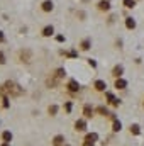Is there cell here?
Segmentation results:
<instances>
[{
  "mask_svg": "<svg viewBox=\"0 0 144 146\" xmlns=\"http://www.w3.org/2000/svg\"><path fill=\"white\" fill-rule=\"evenodd\" d=\"M2 92H3V94H7V95L17 97V95H20V94H22V88H20L17 83H14V82H5V83H3V87H2Z\"/></svg>",
  "mask_w": 144,
  "mask_h": 146,
  "instance_id": "6da1fadb",
  "label": "cell"
},
{
  "mask_svg": "<svg viewBox=\"0 0 144 146\" xmlns=\"http://www.w3.org/2000/svg\"><path fill=\"white\" fill-rule=\"evenodd\" d=\"M126 87H127V82H126V80H122V78H117V80H115V88L124 90Z\"/></svg>",
  "mask_w": 144,
  "mask_h": 146,
  "instance_id": "7a4b0ae2",
  "label": "cell"
},
{
  "mask_svg": "<svg viewBox=\"0 0 144 146\" xmlns=\"http://www.w3.org/2000/svg\"><path fill=\"white\" fill-rule=\"evenodd\" d=\"M75 129H76V131H85V129H87V124H85V121H83V119L76 121V122H75Z\"/></svg>",
  "mask_w": 144,
  "mask_h": 146,
  "instance_id": "3957f363",
  "label": "cell"
},
{
  "mask_svg": "<svg viewBox=\"0 0 144 146\" xmlns=\"http://www.w3.org/2000/svg\"><path fill=\"white\" fill-rule=\"evenodd\" d=\"M41 7H42L44 12H51V10H53V2H51V0H46V2H42Z\"/></svg>",
  "mask_w": 144,
  "mask_h": 146,
  "instance_id": "277c9868",
  "label": "cell"
},
{
  "mask_svg": "<svg viewBox=\"0 0 144 146\" xmlns=\"http://www.w3.org/2000/svg\"><path fill=\"white\" fill-rule=\"evenodd\" d=\"M53 33H54V27H53V26H46V27L42 29V36H46V37L53 36Z\"/></svg>",
  "mask_w": 144,
  "mask_h": 146,
  "instance_id": "5b68a950",
  "label": "cell"
},
{
  "mask_svg": "<svg viewBox=\"0 0 144 146\" xmlns=\"http://www.w3.org/2000/svg\"><path fill=\"white\" fill-rule=\"evenodd\" d=\"M105 87H107V83H105L104 80H97V82H95V88H97V90L102 92V90H105Z\"/></svg>",
  "mask_w": 144,
  "mask_h": 146,
  "instance_id": "8992f818",
  "label": "cell"
},
{
  "mask_svg": "<svg viewBox=\"0 0 144 146\" xmlns=\"http://www.w3.org/2000/svg\"><path fill=\"white\" fill-rule=\"evenodd\" d=\"M63 141H65V138H63L61 134H58V136H54L53 145H54V146H61V145H63Z\"/></svg>",
  "mask_w": 144,
  "mask_h": 146,
  "instance_id": "52a82bcc",
  "label": "cell"
},
{
  "mask_svg": "<svg viewBox=\"0 0 144 146\" xmlns=\"http://www.w3.org/2000/svg\"><path fill=\"white\" fill-rule=\"evenodd\" d=\"M126 26H127V29H134L136 27V21L132 17H127L126 19Z\"/></svg>",
  "mask_w": 144,
  "mask_h": 146,
  "instance_id": "ba28073f",
  "label": "cell"
},
{
  "mask_svg": "<svg viewBox=\"0 0 144 146\" xmlns=\"http://www.w3.org/2000/svg\"><path fill=\"white\" fill-rule=\"evenodd\" d=\"M68 88H70L71 92H78V90H80V85H78V83H76L75 80H71V82L68 83Z\"/></svg>",
  "mask_w": 144,
  "mask_h": 146,
  "instance_id": "9c48e42d",
  "label": "cell"
},
{
  "mask_svg": "<svg viewBox=\"0 0 144 146\" xmlns=\"http://www.w3.org/2000/svg\"><path fill=\"white\" fill-rule=\"evenodd\" d=\"M83 114H85V117H92V115H93V109H92L90 106H85V107H83Z\"/></svg>",
  "mask_w": 144,
  "mask_h": 146,
  "instance_id": "30bf717a",
  "label": "cell"
},
{
  "mask_svg": "<svg viewBox=\"0 0 144 146\" xmlns=\"http://www.w3.org/2000/svg\"><path fill=\"white\" fill-rule=\"evenodd\" d=\"M107 99H108V102H110L114 107H117V106H119V100H117V99H115L112 94H107Z\"/></svg>",
  "mask_w": 144,
  "mask_h": 146,
  "instance_id": "8fae6325",
  "label": "cell"
},
{
  "mask_svg": "<svg viewBox=\"0 0 144 146\" xmlns=\"http://www.w3.org/2000/svg\"><path fill=\"white\" fill-rule=\"evenodd\" d=\"M98 9H100V10H108V9H110V3H108L107 0H102V2L98 3Z\"/></svg>",
  "mask_w": 144,
  "mask_h": 146,
  "instance_id": "7c38bea8",
  "label": "cell"
},
{
  "mask_svg": "<svg viewBox=\"0 0 144 146\" xmlns=\"http://www.w3.org/2000/svg\"><path fill=\"white\" fill-rule=\"evenodd\" d=\"M97 133H90V134H87V138H85V141H92V143H95L97 141Z\"/></svg>",
  "mask_w": 144,
  "mask_h": 146,
  "instance_id": "4fadbf2b",
  "label": "cell"
},
{
  "mask_svg": "<svg viewBox=\"0 0 144 146\" xmlns=\"http://www.w3.org/2000/svg\"><path fill=\"white\" fill-rule=\"evenodd\" d=\"M122 72H124V68H122V66L119 65V66H115V68H114L112 75H114V76H120V75H122Z\"/></svg>",
  "mask_w": 144,
  "mask_h": 146,
  "instance_id": "5bb4252c",
  "label": "cell"
},
{
  "mask_svg": "<svg viewBox=\"0 0 144 146\" xmlns=\"http://www.w3.org/2000/svg\"><path fill=\"white\" fill-rule=\"evenodd\" d=\"M2 138H3V141H5V143H9V141L12 139V133H10V131H5V133L2 134Z\"/></svg>",
  "mask_w": 144,
  "mask_h": 146,
  "instance_id": "9a60e30c",
  "label": "cell"
},
{
  "mask_svg": "<svg viewBox=\"0 0 144 146\" xmlns=\"http://www.w3.org/2000/svg\"><path fill=\"white\" fill-rule=\"evenodd\" d=\"M122 3H124V5H126L127 9H132V7L136 5V0H124Z\"/></svg>",
  "mask_w": 144,
  "mask_h": 146,
  "instance_id": "2e32d148",
  "label": "cell"
},
{
  "mask_svg": "<svg viewBox=\"0 0 144 146\" xmlns=\"http://www.w3.org/2000/svg\"><path fill=\"white\" fill-rule=\"evenodd\" d=\"M120 127H122V124H120V121H114V127H112V129H114V131L117 133V131H120Z\"/></svg>",
  "mask_w": 144,
  "mask_h": 146,
  "instance_id": "e0dca14e",
  "label": "cell"
},
{
  "mask_svg": "<svg viewBox=\"0 0 144 146\" xmlns=\"http://www.w3.org/2000/svg\"><path fill=\"white\" fill-rule=\"evenodd\" d=\"M81 49H85V51L90 49V41H88V39H85V41L81 42Z\"/></svg>",
  "mask_w": 144,
  "mask_h": 146,
  "instance_id": "ac0fdd59",
  "label": "cell"
},
{
  "mask_svg": "<svg viewBox=\"0 0 144 146\" xmlns=\"http://www.w3.org/2000/svg\"><path fill=\"white\" fill-rule=\"evenodd\" d=\"M131 133H132V134H139V126H137V124H132V126H131Z\"/></svg>",
  "mask_w": 144,
  "mask_h": 146,
  "instance_id": "d6986e66",
  "label": "cell"
},
{
  "mask_svg": "<svg viewBox=\"0 0 144 146\" xmlns=\"http://www.w3.org/2000/svg\"><path fill=\"white\" fill-rule=\"evenodd\" d=\"M48 112H49L51 115H54V114L58 112V107H56V106H49V109H48Z\"/></svg>",
  "mask_w": 144,
  "mask_h": 146,
  "instance_id": "ffe728a7",
  "label": "cell"
},
{
  "mask_svg": "<svg viewBox=\"0 0 144 146\" xmlns=\"http://www.w3.org/2000/svg\"><path fill=\"white\" fill-rule=\"evenodd\" d=\"M98 112H100L102 115H108V112H107V109H105V107H98Z\"/></svg>",
  "mask_w": 144,
  "mask_h": 146,
  "instance_id": "44dd1931",
  "label": "cell"
},
{
  "mask_svg": "<svg viewBox=\"0 0 144 146\" xmlns=\"http://www.w3.org/2000/svg\"><path fill=\"white\" fill-rule=\"evenodd\" d=\"M5 63V56H3V53H0V65H3Z\"/></svg>",
  "mask_w": 144,
  "mask_h": 146,
  "instance_id": "7402d4cb",
  "label": "cell"
},
{
  "mask_svg": "<svg viewBox=\"0 0 144 146\" xmlns=\"http://www.w3.org/2000/svg\"><path fill=\"white\" fill-rule=\"evenodd\" d=\"M65 109H66V110H68V112H70V110H71V102H68V104L65 106Z\"/></svg>",
  "mask_w": 144,
  "mask_h": 146,
  "instance_id": "603a6c76",
  "label": "cell"
},
{
  "mask_svg": "<svg viewBox=\"0 0 144 146\" xmlns=\"http://www.w3.org/2000/svg\"><path fill=\"white\" fill-rule=\"evenodd\" d=\"M95 145V143H92V141H85V143H83V146H93Z\"/></svg>",
  "mask_w": 144,
  "mask_h": 146,
  "instance_id": "cb8c5ba5",
  "label": "cell"
},
{
  "mask_svg": "<svg viewBox=\"0 0 144 146\" xmlns=\"http://www.w3.org/2000/svg\"><path fill=\"white\" fill-rule=\"evenodd\" d=\"M2 39H3V34H2V31H0V41H2Z\"/></svg>",
  "mask_w": 144,
  "mask_h": 146,
  "instance_id": "d4e9b609",
  "label": "cell"
},
{
  "mask_svg": "<svg viewBox=\"0 0 144 146\" xmlns=\"http://www.w3.org/2000/svg\"><path fill=\"white\" fill-rule=\"evenodd\" d=\"M2 146H10V145H9V143H3V145H2Z\"/></svg>",
  "mask_w": 144,
  "mask_h": 146,
  "instance_id": "484cf974",
  "label": "cell"
}]
</instances>
